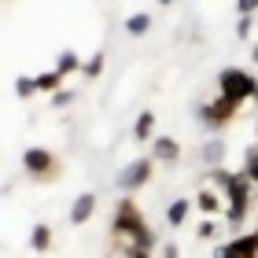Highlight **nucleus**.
<instances>
[{
  "instance_id": "nucleus-1",
  "label": "nucleus",
  "mask_w": 258,
  "mask_h": 258,
  "mask_svg": "<svg viewBox=\"0 0 258 258\" xmlns=\"http://www.w3.org/2000/svg\"><path fill=\"white\" fill-rule=\"evenodd\" d=\"M218 89H221V96L232 100V103H240L247 96H258V81L251 74H243V70H221L218 74Z\"/></svg>"
},
{
  "instance_id": "nucleus-2",
  "label": "nucleus",
  "mask_w": 258,
  "mask_h": 258,
  "mask_svg": "<svg viewBox=\"0 0 258 258\" xmlns=\"http://www.w3.org/2000/svg\"><path fill=\"white\" fill-rule=\"evenodd\" d=\"M148 173H151V162L148 159H137V162H129L118 177H114V184H118V188H137V184L148 181Z\"/></svg>"
},
{
  "instance_id": "nucleus-3",
  "label": "nucleus",
  "mask_w": 258,
  "mask_h": 258,
  "mask_svg": "<svg viewBox=\"0 0 258 258\" xmlns=\"http://www.w3.org/2000/svg\"><path fill=\"white\" fill-rule=\"evenodd\" d=\"M22 166H26L30 173H44L52 166V155L44 148H26V151H22Z\"/></svg>"
},
{
  "instance_id": "nucleus-4",
  "label": "nucleus",
  "mask_w": 258,
  "mask_h": 258,
  "mask_svg": "<svg viewBox=\"0 0 258 258\" xmlns=\"http://www.w3.org/2000/svg\"><path fill=\"white\" fill-rule=\"evenodd\" d=\"M92 210H96V196H92V192L78 196L74 207H70V221H74V225H85V221L92 218Z\"/></svg>"
},
{
  "instance_id": "nucleus-5",
  "label": "nucleus",
  "mask_w": 258,
  "mask_h": 258,
  "mask_svg": "<svg viewBox=\"0 0 258 258\" xmlns=\"http://www.w3.org/2000/svg\"><path fill=\"white\" fill-rule=\"evenodd\" d=\"M225 247H229L232 258H258V232H251V236H240V240L225 243Z\"/></svg>"
},
{
  "instance_id": "nucleus-6",
  "label": "nucleus",
  "mask_w": 258,
  "mask_h": 258,
  "mask_svg": "<svg viewBox=\"0 0 258 258\" xmlns=\"http://www.w3.org/2000/svg\"><path fill=\"white\" fill-rule=\"evenodd\" d=\"M151 155H155V159H162V162H173V159L181 155V148H177V140L159 137V140H155V148H151Z\"/></svg>"
},
{
  "instance_id": "nucleus-7",
  "label": "nucleus",
  "mask_w": 258,
  "mask_h": 258,
  "mask_svg": "<svg viewBox=\"0 0 258 258\" xmlns=\"http://www.w3.org/2000/svg\"><path fill=\"white\" fill-rule=\"evenodd\" d=\"M221 155H225V140H207V144L199 148V159H203V162H210V166H218V162H221Z\"/></svg>"
},
{
  "instance_id": "nucleus-8",
  "label": "nucleus",
  "mask_w": 258,
  "mask_h": 258,
  "mask_svg": "<svg viewBox=\"0 0 258 258\" xmlns=\"http://www.w3.org/2000/svg\"><path fill=\"white\" fill-rule=\"evenodd\" d=\"M151 129H155V114H151V111H144V114L137 118L133 133H137V140H148V137H151Z\"/></svg>"
},
{
  "instance_id": "nucleus-9",
  "label": "nucleus",
  "mask_w": 258,
  "mask_h": 258,
  "mask_svg": "<svg viewBox=\"0 0 258 258\" xmlns=\"http://www.w3.org/2000/svg\"><path fill=\"white\" fill-rule=\"evenodd\" d=\"M148 26H151V15H144V11L129 15V22H125V30H129V33H148Z\"/></svg>"
},
{
  "instance_id": "nucleus-10",
  "label": "nucleus",
  "mask_w": 258,
  "mask_h": 258,
  "mask_svg": "<svg viewBox=\"0 0 258 258\" xmlns=\"http://www.w3.org/2000/svg\"><path fill=\"white\" fill-rule=\"evenodd\" d=\"M184 214H188V203H184V199H173V207L166 210V221H170V225H181Z\"/></svg>"
},
{
  "instance_id": "nucleus-11",
  "label": "nucleus",
  "mask_w": 258,
  "mask_h": 258,
  "mask_svg": "<svg viewBox=\"0 0 258 258\" xmlns=\"http://www.w3.org/2000/svg\"><path fill=\"white\" fill-rule=\"evenodd\" d=\"M48 240H52V232H48V225H37V229H33V251H44V247H48Z\"/></svg>"
},
{
  "instance_id": "nucleus-12",
  "label": "nucleus",
  "mask_w": 258,
  "mask_h": 258,
  "mask_svg": "<svg viewBox=\"0 0 258 258\" xmlns=\"http://www.w3.org/2000/svg\"><path fill=\"white\" fill-rule=\"evenodd\" d=\"M251 184H258V148H247V173H243Z\"/></svg>"
},
{
  "instance_id": "nucleus-13",
  "label": "nucleus",
  "mask_w": 258,
  "mask_h": 258,
  "mask_svg": "<svg viewBox=\"0 0 258 258\" xmlns=\"http://www.w3.org/2000/svg\"><path fill=\"white\" fill-rule=\"evenodd\" d=\"M59 81H63L59 70H48V74H41V78H37V85H41V89H59Z\"/></svg>"
},
{
  "instance_id": "nucleus-14",
  "label": "nucleus",
  "mask_w": 258,
  "mask_h": 258,
  "mask_svg": "<svg viewBox=\"0 0 258 258\" xmlns=\"http://www.w3.org/2000/svg\"><path fill=\"white\" fill-rule=\"evenodd\" d=\"M41 85H37V78H19V85H15V92L19 96H33Z\"/></svg>"
},
{
  "instance_id": "nucleus-15",
  "label": "nucleus",
  "mask_w": 258,
  "mask_h": 258,
  "mask_svg": "<svg viewBox=\"0 0 258 258\" xmlns=\"http://www.w3.org/2000/svg\"><path fill=\"white\" fill-rule=\"evenodd\" d=\"M196 232H199V240H210V236L218 232V225H214V221H203V225H199Z\"/></svg>"
},
{
  "instance_id": "nucleus-16",
  "label": "nucleus",
  "mask_w": 258,
  "mask_h": 258,
  "mask_svg": "<svg viewBox=\"0 0 258 258\" xmlns=\"http://www.w3.org/2000/svg\"><path fill=\"white\" fill-rule=\"evenodd\" d=\"M199 207H203V210H214V207H218V196H214V192H203V196H199Z\"/></svg>"
},
{
  "instance_id": "nucleus-17",
  "label": "nucleus",
  "mask_w": 258,
  "mask_h": 258,
  "mask_svg": "<svg viewBox=\"0 0 258 258\" xmlns=\"http://www.w3.org/2000/svg\"><path fill=\"white\" fill-rule=\"evenodd\" d=\"M74 67H78V59H74L70 52H63V59H59V74H67V70H74Z\"/></svg>"
},
{
  "instance_id": "nucleus-18",
  "label": "nucleus",
  "mask_w": 258,
  "mask_h": 258,
  "mask_svg": "<svg viewBox=\"0 0 258 258\" xmlns=\"http://www.w3.org/2000/svg\"><path fill=\"white\" fill-rule=\"evenodd\" d=\"M70 100H74V92H55V96H52V107H67Z\"/></svg>"
},
{
  "instance_id": "nucleus-19",
  "label": "nucleus",
  "mask_w": 258,
  "mask_h": 258,
  "mask_svg": "<svg viewBox=\"0 0 258 258\" xmlns=\"http://www.w3.org/2000/svg\"><path fill=\"white\" fill-rule=\"evenodd\" d=\"M251 22H254L251 15H243V19H240V26H236V33H240V37H247V33H251Z\"/></svg>"
},
{
  "instance_id": "nucleus-20",
  "label": "nucleus",
  "mask_w": 258,
  "mask_h": 258,
  "mask_svg": "<svg viewBox=\"0 0 258 258\" xmlns=\"http://www.w3.org/2000/svg\"><path fill=\"white\" fill-rule=\"evenodd\" d=\"M236 8L243 11V15H251V11L258 8V0H236Z\"/></svg>"
},
{
  "instance_id": "nucleus-21",
  "label": "nucleus",
  "mask_w": 258,
  "mask_h": 258,
  "mask_svg": "<svg viewBox=\"0 0 258 258\" xmlns=\"http://www.w3.org/2000/svg\"><path fill=\"white\" fill-rule=\"evenodd\" d=\"M133 258H148V254H144V251H133Z\"/></svg>"
},
{
  "instance_id": "nucleus-22",
  "label": "nucleus",
  "mask_w": 258,
  "mask_h": 258,
  "mask_svg": "<svg viewBox=\"0 0 258 258\" xmlns=\"http://www.w3.org/2000/svg\"><path fill=\"white\" fill-rule=\"evenodd\" d=\"M251 55H254V63H258V44H254V52H251Z\"/></svg>"
},
{
  "instance_id": "nucleus-23",
  "label": "nucleus",
  "mask_w": 258,
  "mask_h": 258,
  "mask_svg": "<svg viewBox=\"0 0 258 258\" xmlns=\"http://www.w3.org/2000/svg\"><path fill=\"white\" fill-rule=\"evenodd\" d=\"M159 4H170V0H159Z\"/></svg>"
},
{
  "instance_id": "nucleus-24",
  "label": "nucleus",
  "mask_w": 258,
  "mask_h": 258,
  "mask_svg": "<svg viewBox=\"0 0 258 258\" xmlns=\"http://www.w3.org/2000/svg\"><path fill=\"white\" fill-rule=\"evenodd\" d=\"M254 129H258V122H254Z\"/></svg>"
}]
</instances>
